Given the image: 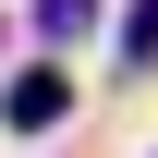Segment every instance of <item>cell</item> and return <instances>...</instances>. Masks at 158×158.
I'll use <instances>...</instances> for the list:
<instances>
[{
  "mask_svg": "<svg viewBox=\"0 0 158 158\" xmlns=\"http://www.w3.org/2000/svg\"><path fill=\"white\" fill-rule=\"evenodd\" d=\"M122 61H158V0H134V12H122Z\"/></svg>",
  "mask_w": 158,
  "mask_h": 158,
  "instance_id": "7a4b0ae2",
  "label": "cell"
},
{
  "mask_svg": "<svg viewBox=\"0 0 158 158\" xmlns=\"http://www.w3.org/2000/svg\"><path fill=\"white\" fill-rule=\"evenodd\" d=\"M37 24H49V37H85V24H98V0H37Z\"/></svg>",
  "mask_w": 158,
  "mask_h": 158,
  "instance_id": "3957f363",
  "label": "cell"
},
{
  "mask_svg": "<svg viewBox=\"0 0 158 158\" xmlns=\"http://www.w3.org/2000/svg\"><path fill=\"white\" fill-rule=\"evenodd\" d=\"M61 110H73V85H61V73H24V85H12V134H49Z\"/></svg>",
  "mask_w": 158,
  "mask_h": 158,
  "instance_id": "6da1fadb",
  "label": "cell"
}]
</instances>
